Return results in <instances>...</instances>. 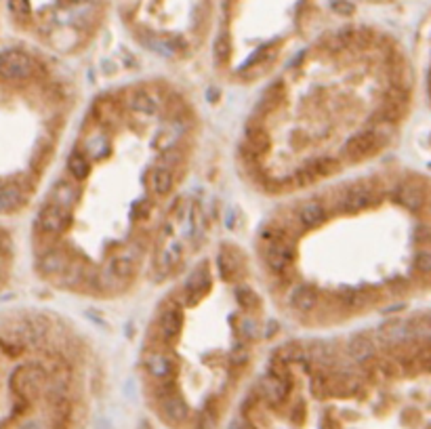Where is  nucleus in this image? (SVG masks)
Masks as SVG:
<instances>
[{"label":"nucleus","instance_id":"nucleus-37","mask_svg":"<svg viewBox=\"0 0 431 429\" xmlns=\"http://www.w3.org/2000/svg\"><path fill=\"white\" fill-rule=\"evenodd\" d=\"M181 160H184V152L179 150V147H167L164 150V154H162V160L160 162H164L167 167H171V169H177L179 165H181Z\"/></svg>","mask_w":431,"mask_h":429},{"label":"nucleus","instance_id":"nucleus-33","mask_svg":"<svg viewBox=\"0 0 431 429\" xmlns=\"http://www.w3.org/2000/svg\"><path fill=\"white\" fill-rule=\"evenodd\" d=\"M217 267H219V274L223 280H234L236 276V263H234V257L225 255V252H219L217 255Z\"/></svg>","mask_w":431,"mask_h":429},{"label":"nucleus","instance_id":"nucleus-22","mask_svg":"<svg viewBox=\"0 0 431 429\" xmlns=\"http://www.w3.org/2000/svg\"><path fill=\"white\" fill-rule=\"evenodd\" d=\"M406 114V106H400V104H391V101H383L374 114H372V123L374 124H387V126H393L398 124Z\"/></svg>","mask_w":431,"mask_h":429},{"label":"nucleus","instance_id":"nucleus-9","mask_svg":"<svg viewBox=\"0 0 431 429\" xmlns=\"http://www.w3.org/2000/svg\"><path fill=\"white\" fill-rule=\"evenodd\" d=\"M376 335H379V341H383L387 347H400V345H406V343L415 341L410 322H402V320L383 324Z\"/></svg>","mask_w":431,"mask_h":429},{"label":"nucleus","instance_id":"nucleus-2","mask_svg":"<svg viewBox=\"0 0 431 429\" xmlns=\"http://www.w3.org/2000/svg\"><path fill=\"white\" fill-rule=\"evenodd\" d=\"M391 137V126L387 124H372L370 128H362L356 135H352L343 147H341V156L345 160L358 162V160H366L370 156H374L379 150L385 147V143Z\"/></svg>","mask_w":431,"mask_h":429},{"label":"nucleus","instance_id":"nucleus-32","mask_svg":"<svg viewBox=\"0 0 431 429\" xmlns=\"http://www.w3.org/2000/svg\"><path fill=\"white\" fill-rule=\"evenodd\" d=\"M11 259V240L4 232H0V289L6 280V263Z\"/></svg>","mask_w":431,"mask_h":429},{"label":"nucleus","instance_id":"nucleus-36","mask_svg":"<svg viewBox=\"0 0 431 429\" xmlns=\"http://www.w3.org/2000/svg\"><path fill=\"white\" fill-rule=\"evenodd\" d=\"M150 215H152V202H150V200H141V202H137V204L133 206V211H130V219L137 221V223L147 221Z\"/></svg>","mask_w":431,"mask_h":429},{"label":"nucleus","instance_id":"nucleus-26","mask_svg":"<svg viewBox=\"0 0 431 429\" xmlns=\"http://www.w3.org/2000/svg\"><path fill=\"white\" fill-rule=\"evenodd\" d=\"M337 301L345 309H360L370 301V293L360 291V289H341L337 293Z\"/></svg>","mask_w":431,"mask_h":429},{"label":"nucleus","instance_id":"nucleus-23","mask_svg":"<svg viewBox=\"0 0 431 429\" xmlns=\"http://www.w3.org/2000/svg\"><path fill=\"white\" fill-rule=\"evenodd\" d=\"M308 356L311 362H315L322 368H330L337 364V352L332 350V345H328L324 341H313L308 347Z\"/></svg>","mask_w":431,"mask_h":429},{"label":"nucleus","instance_id":"nucleus-35","mask_svg":"<svg viewBox=\"0 0 431 429\" xmlns=\"http://www.w3.org/2000/svg\"><path fill=\"white\" fill-rule=\"evenodd\" d=\"M236 301H238V306L245 307V309L257 307L261 303L259 295H257L254 291H250V289H238V291H236Z\"/></svg>","mask_w":431,"mask_h":429},{"label":"nucleus","instance_id":"nucleus-21","mask_svg":"<svg viewBox=\"0 0 431 429\" xmlns=\"http://www.w3.org/2000/svg\"><path fill=\"white\" fill-rule=\"evenodd\" d=\"M89 158H95V160H101V158H106L108 154H110V150H112V145H110V139H108V135L106 133H93V135H89L84 141H82V147H80Z\"/></svg>","mask_w":431,"mask_h":429},{"label":"nucleus","instance_id":"nucleus-14","mask_svg":"<svg viewBox=\"0 0 431 429\" xmlns=\"http://www.w3.org/2000/svg\"><path fill=\"white\" fill-rule=\"evenodd\" d=\"M128 108L130 112L143 116V118H154L160 114V101L158 97L152 93V91H145V89H137L128 95Z\"/></svg>","mask_w":431,"mask_h":429},{"label":"nucleus","instance_id":"nucleus-15","mask_svg":"<svg viewBox=\"0 0 431 429\" xmlns=\"http://www.w3.org/2000/svg\"><path fill=\"white\" fill-rule=\"evenodd\" d=\"M272 147V141H269V133L263 124L250 123L247 126V137H245V147H242V154L248 156H263L267 150Z\"/></svg>","mask_w":431,"mask_h":429},{"label":"nucleus","instance_id":"nucleus-6","mask_svg":"<svg viewBox=\"0 0 431 429\" xmlns=\"http://www.w3.org/2000/svg\"><path fill=\"white\" fill-rule=\"evenodd\" d=\"M379 202V191L369 184H356L339 196V211L345 215L362 213Z\"/></svg>","mask_w":431,"mask_h":429},{"label":"nucleus","instance_id":"nucleus-38","mask_svg":"<svg viewBox=\"0 0 431 429\" xmlns=\"http://www.w3.org/2000/svg\"><path fill=\"white\" fill-rule=\"evenodd\" d=\"M415 238H417V243H421V245L430 246L431 245V228L430 225H419L417 230H415Z\"/></svg>","mask_w":431,"mask_h":429},{"label":"nucleus","instance_id":"nucleus-25","mask_svg":"<svg viewBox=\"0 0 431 429\" xmlns=\"http://www.w3.org/2000/svg\"><path fill=\"white\" fill-rule=\"evenodd\" d=\"M67 173L72 175V179L76 182H82L89 177L91 173V158L82 152V150H74L69 156H67Z\"/></svg>","mask_w":431,"mask_h":429},{"label":"nucleus","instance_id":"nucleus-27","mask_svg":"<svg viewBox=\"0 0 431 429\" xmlns=\"http://www.w3.org/2000/svg\"><path fill=\"white\" fill-rule=\"evenodd\" d=\"M309 171L320 179V177H328V175H332V173H337L339 171V162H337V158H332V156H320V158H311L308 165Z\"/></svg>","mask_w":431,"mask_h":429},{"label":"nucleus","instance_id":"nucleus-17","mask_svg":"<svg viewBox=\"0 0 431 429\" xmlns=\"http://www.w3.org/2000/svg\"><path fill=\"white\" fill-rule=\"evenodd\" d=\"M160 411H162V417L171 423H184L187 419V404L177 389L160 396Z\"/></svg>","mask_w":431,"mask_h":429},{"label":"nucleus","instance_id":"nucleus-5","mask_svg":"<svg viewBox=\"0 0 431 429\" xmlns=\"http://www.w3.org/2000/svg\"><path fill=\"white\" fill-rule=\"evenodd\" d=\"M393 200L413 215H423L430 206V194L417 179H408L404 184L396 185Z\"/></svg>","mask_w":431,"mask_h":429},{"label":"nucleus","instance_id":"nucleus-20","mask_svg":"<svg viewBox=\"0 0 431 429\" xmlns=\"http://www.w3.org/2000/svg\"><path fill=\"white\" fill-rule=\"evenodd\" d=\"M320 301V295L318 291L311 286V284H301V286H295L291 293H289V306L297 311H313L318 307Z\"/></svg>","mask_w":431,"mask_h":429},{"label":"nucleus","instance_id":"nucleus-19","mask_svg":"<svg viewBox=\"0 0 431 429\" xmlns=\"http://www.w3.org/2000/svg\"><path fill=\"white\" fill-rule=\"evenodd\" d=\"M328 213H326V206L320 202V200H308L299 206L297 211V221L308 228V230H313L318 225H322L326 221Z\"/></svg>","mask_w":431,"mask_h":429},{"label":"nucleus","instance_id":"nucleus-28","mask_svg":"<svg viewBox=\"0 0 431 429\" xmlns=\"http://www.w3.org/2000/svg\"><path fill=\"white\" fill-rule=\"evenodd\" d=\"M236 335L242 343H252L261 337V328L259 324L252 320V318H240L238 324H236Z\"/></svg>","mask_w":431,"mask_h":429},{"label":"nucleus","instance_id":"nucleus-3","mask_svg":"<svg viewBox=\"0 0 431 429\" xmlns=\"http://www.w3.org/2000/svg\"><path fill=\"white\" fill-rule=\"evenodd\" d=\"M72 223H74V211H65L55 204L45 202L34 217V236L38 243H49L53 238H60Z\"/></svg>","mask_w":431,"mask_h":429},{"label":"nucleus","instance_id":"nucleus-41","mask_svg":"<svg viewBox=\"0 0 431 429\" xmlns=\"http://www.w3.org/2000/svg\"><path fill=\"white\" fill-rule=\"evenodd\" d=\"M65 4L69 6H82V4H89V0H63Z\"/></svg>","mask_w":431,"mask_h":429},{"label":"nucleus","instance_id":"nucleus-34","mask_svg":"<svg viewBox=\"0 0 431 429\" xmlns=\"http://www.w3.org/2000/svg\"><path fill=\"white\" fill-rule=\"evenodd\" d=\"M232 367L234 368H245L250 362V350L247 347V343H238L232 350V358H230Z\"/></svg>","mask_w":431,"mask_h":429},{"label":"nucleus","instance_id":"nucleus-42","mask_svg":"<svg viewBox=\"0 0 431 429\" xmlns=\"http://www.w3.org/2000/svg\"><path fill=\"white\" fill-rule=\"evenodd\" d=\"M427 87H430V95H431V69H430V76H427Z\"/></svg>","mask_w":431,"mask_h":429},{"label":"nucleus","instance_id":"nucleus-13","mask_svg":"<svg viewBox=\"0 0 431 429\" xmlns=\"http://www.w3.org/2000/svg\"><path fill=\"white\" fill-rule=\"evenodd\" d=\"M47 202L55 204L60 208H65V211H74V206L80 202V189L69 179H60L51 187V191L47 196Z\"/></svg>","mask_w":431,"mask_h":429},{"label":"nucleus","instance_id":"nucleus-4","mask_svg":"<svg viewBox=\"0 0 431 429\" xmlns=\"http://www.w3.org/2000/svg\"><path fill=\"white\" fill-rule=\"evenodd\" d=\"M261 255H263V263L269 267V272L282 276L291 269L297 248L293 240H289V236H284V238H276V240H265Z\"/></svg>","mask_w":431,"mask_h":429},{"label":"nucleus","instance_id":"nucleus-16","mask_svg":"<svg viewBox=\"0 0 431 429\" xmlns=\"http://www.w3.org/2000/svg\"><path fill=\"white\" fill-rule=\"evenodd\" d=\"M293 387V381H286V379H280L272 372L263 374L261 381H259V391L261 396L269 402V404H278L282 402L286 396H289V389Z\"/></svg>","mask_w":431,"mask_h":429},{"label":"nucleus","instance_id":"nucleus-8","mask_svg":"<svg viewBox=\"0 0 431 429\" xmlns=\"http://www.w3.org/2000/svg\"><path fill=\"white\" fill-rule=\"evenodd\" d=\"M158 335L164 343H175L184 333V313L177 307H164L158 316Z\"/></svg>","mask_w":431,"mask_h":429},{"label":"nucleus","instance_id":"nucleus-12","mask_svg":"<svg viewBox=\"0 0 431 429\" xmlns=\"http://www.w3.org/2000/svg\"><path fill=\"white\" fill-rule=\"evenodd\" d=\"M181 257H184V248H181V245H179L177 240H171L169 245L160 246V248H158V255H156V259H154V272L160 274L158 280H162L164 276H169V274L179 265Z\"/></svg>","mask_w":431,"mask_h":429},{"label":"nucleus","instance_id":"nucleus-18","mask_svg":"<svg viewBox=\"0 0 431 429\" xmlns=\"http://www.w3.org/2000/svg\"><path fill=\"white\" fill-rule=\"evenodd\" d=\"M150 187L156 196H167L175 187V173L164 162H156L150 171Z\"/></svg>","mask_w":431,"mask_h":429},{"label":"nucleus","instance_id":"nucleus-39","mask_svg":"<svg viewBox=\"0 0 431 429\" xmlns=\"http://www.w3.org/2000/svg\"><path fill=\"white\" fill-rule=\"evenodd\" d=\"M332 9L341 15H349L354 11V6L347 2V0H332Z\"/></svg>","mask_w":431,"mask_h":429},{"label":"nucleus","instance_id":"nucleus-10","mask_svg":"<svg viewBox=\"0 0 431 429\" xmlns=\"http://www.w3.org/2000/svg\"><path fill=\"white\" fill-rule=\"evenodd\" d=\"M143 364H145L147 374H152V377L158 379V381H169V379H173L175 372H177V368H179L177 360H175L173 356L164 354V352H150V354L145 356Z\"/></svg>","mask_w":431,"mask_h":429},{"label":"nucleus","instance_id":"nucleus-7","mask_svg":"<svg viewBox=\"0 0 431 429\" xmlns=\"http://www.w3.org/2000/svg\"><path fill=\"white\" fill-rule=\"evenodd\" d=\"M345 350H347V358H349L354 364H358V367H369L370 362L376 358V354H379V352H376V343L372 341V337L366 335V333L354 335V337L347 341Z\"/></svg>","mask_w":431,"mask_h":429},{"label":"nucleus","instance_id":"nucleus-31","mask_svg":"<svg viewBox=\"0 0 431 429\" xmlns=\"http://www.w3.org/2000/svg\"><path fill=\"white\" fill-rule=\"evenodd\" d=\"M213 55H215V62L225 63L232 55V40L225 32H221L217 38H215V45H213Z\"/></svg>","mask_w":431,"mask_h":429},{"label":"nucleus","instance_id":"nucleus-1","mask_svg":"<svg viewBox=\"0 0 431 429\" xmlns=\"http://www.w3.org/2000/svg\"><path fill=\"white\" fill-rule=\"evenodd\" d=\"M38 65L40 62L23 49L0 53V215H13L23 208L34 187V177L17 160L19 139L23 137L17 118L21 112L19 101Z\"/></svg>","mask_w":431,"mask_h":429},{"label":"nucleus","instance_id":"nucleus-30","mask_svg":"<svg viewBox=\"0 0 431 429\" xmlns=\"http://www.w3.org/2000/svg\"><path fill=\"white\" fill-rule=\"evenodd\" d=\"M9 11L15 21L28 23L32 19V2L30 0H9Z\"/></svg>","mask_w":431,"mask_h":429},{"label":"nucleus","instance_id":"nucleus-29","mask_svg":"<svg viewBox=\"0 0 431 429\" xmlns=\"http://www.w3.org/2000/svg\"><path fill=\"white\" fill-rule=\"evenodd\" d=\"M413 272L419 276H431V248L423 246L413 257Z\"/></svg>","mask_w":431,"mask_h":429},{"label":"nucleus","instance_id":"nucleus-11","mask_svg":"<svg viewBox=\"0 0 431 429\" xmlns=\"http://www.w3.org/2000/svg\"><path fill=\"white\" fill-rule=\"evenodd\" d=\"M208 289H211V274H208L206 265L196 267V269L187 276L184 289H181V291H184V301L187 306L198 303V299H200Z\"/></svg>","mask_w":431,"mask_h":429},{"label":"nucleus","instance_id":"nucleus-40","mask_svg":"<svg viewBox=\"0 0 431 429\" xmlns=\"http://www.w3.org/2000/svg\"><path fill=\"white\" fill-rule=\"evenodd\" d=\"M230 429H252V428H250L248 423H245L242 419H236V421H234V423L230 425Z\"/></svg>","mask_w":431,"mask_h":429},{"label":"nucleus","instance_id":"nucleus-24","mask_svg":"<svg viewBox=\"0 0 431 429\" xmlns=\"http://www.w3.org/2000/svg\"><path fill=\"white\" fill-rule=\"evenodd\" d=\"M106 267H108L123 284L124 282H128V280L133 278V274H135V261H133L128 255H124L123 250L116 252L114 257H110L108 263H106Z\"/></svg>","mask_w":431,"mask_h":429}]
</instances>
